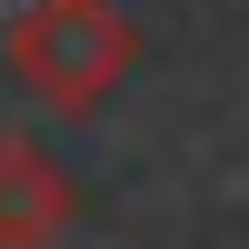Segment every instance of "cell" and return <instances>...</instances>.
Masks as SVG:
<instances>
[{"label": "cell", "mask_w": 249, "mask_h": 249, "mask_svg": "<svg viewBox=\"0 0 249 249\" xmlns=\"http://www.w3.org/2000/svg\"><path fill=\"white\" fill-rule=\"evenodd\" d=\"M80 219V190L30 130H0V249H60Z\"/></svg>", "instance_id": "obj_2"}, {"label": "cell", "mask_w": 249, "mask_h": 249, "mask_svg": "<svg viewBox=\"0 0 249 249\" xmlns=\"http://www.w3.org/2000/svg\"><path fill=\"white\" fill-rule=\"evenodd\" d=\"M0 60H10V80L40 100V110L90 120L100 100L130 80L140 20L120 10V0H20L10 30H0Z\"/></svg>", "instance_id": "obj_1"}]
</instances>
